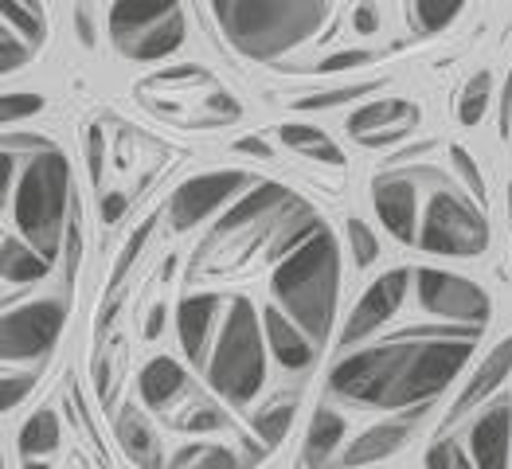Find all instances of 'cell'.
<instances>
[{
    "label": "cell",
    "instance_id": "obj_1",
    "mask_svg": "<svg viewBox=\"0 0 512 469\" xmlns=\"http://www.w3.org/2000/svg\"><path fill=\"white\" fill-rule=\"evenodd\" d=\"M223 36L251 59H278L305 43L325 20L329 4L321 0H219L212 4Z\"/></svg>",
    "mask_w": 512,
    "mask_h": 469
},
{
    "label": "cell",
    "instance_id": "obj_2",
    "mask_svg": "<svg viewBox=\"0 0 512 469\" xmlns=\"http://www.w3.org/2000/svg\"><path fill=\"white\" fill-rule=\"evenodd\" d=\"M337 282H341V258H337V243L325 227L309 243H301L294 255L282 258V266L274 270V298L290 313V321L305 329V337L313 344L329 337Z\"/></svg>",
    "mask_w": 512,
    "mask_h": 469
},
{
    "label": "cell",
    "instance_id": "obj_3",
    "mask_svg": "<svg viewBox=\"0 0 512 469\" xmlns=\"http://www.w3.org/2000/svg\"><path fill=\"white\" fill-rule=\"evenodd\" d=\"M67 184H71L67 157L59 149H43L16 188V223H20L24 239L32 243V251L47 262L59 255V239L71 227L67 223V204H71Z\"/></svg>",
    "mask_w": 512,
    "mask_h": 469
},
{
    "label": "cell",
    "instance_id": "obj_4",
    "mask_svg": "<svg viewBox=\"0 0 512 469\" xmlns=\"http://www.w3.org/2000/svg\"><path fill=\"white\" fill-rule=\"evenodd\" d=\"M208 380L235 407L251 403L262 380H266V352H262V333H258V313L243 298L231 301V313H227L223 337L215 344Z\"/></svg>",
    "mask_w": 512,
    "mask_h": 469
},
{
    "label": "cell",
    "instance_id": "obj_5",
    "mask_svg": "<svg viewBox=\"0 0 512 469\" xmlns=\"http://www.w3.org/2000/svg\"><path fill=\"white\" fill-rule=\"evenodd\" d=\"M114 43L129 59H165L184 43V8L180 4H114L110 8Z\"/></svg>",
    "mask_w": 512,
    "mask_h": 469
},
{
    "label": "cell",
    "instance_id": "obj_6",
    "mask_svg": "<svg viewBox=\"0 0 512 469\" xmlns=\"http://www.w3.org/2000/svg\"><path fill=\"white\" fill-rule=\"evenodd\" d=\"M423 251L434 255H462L470 258L477 251H485L489 243V227L477 208H470L466 200L450 196V192H434L427 204V223L419 235Z\"/></svg>",
    "mask_w": 512,
    "mask_h": 469
},
{
    "label": "cell",
    "instance_id": "obj_7",
    "mask_svg": "<svg viewBox=\"0 0 512 469\" xmlns=\"http://www.w3.org/2000/svg\"><path fill=\"white\" fill-rule=\"evenodd\" d=\"M67 305L59 298L32 301L24 309L4 313V360H36L47 356L51 344L59 341Z\"/></svg>",
    "mask_w": 512,
    "mask_h": 469
},
{
    "label": "cell",
    "instance_id": "obj_8",
    "mask_svg": "<svg viewBox=\"0 0 512 469\" xmlns=\"http://www.w3.org/2000/svg\"><path fill=\"white\" fill-rule=\"evenodd\" d=\"M419 301L423 309L446 317V321H462L466 329H485L489 321V298L485 290H477L470 278L446 274V270H419Z\"/></svg>",
    "mask_w": 512,
    "mask_h": 469
},
{
    "label": "cell",
    "instance_id": "obj_9",
    "mask_svg": "<svg viewBox=\"0 0 512 469\" xmlns=\"http://www.w3.org/2000/svg\"><path fill=\"white\" fill-rule=\"evenodd\" d=\"M243 184H251V176H243V172H208V176H192V180H184L180 188H176V196H172V223L184 231V227H192V223H200L204 215H212L223 200H231Z\"/></svg>",
    "mask_w": 512,
    "mask_h": 469
},
{
    "label": "cell",
    "instance_id": "obj_10",
    "mask_svg": "<svg viewBox=\"0 0 512 469\" xmlns=\"http://www.w3.org/2000/svg\"><path fill=\"white\" fill-rule=\"evenodd\" d=\"M407 278H411V270H387L384 278H376L372 290L356 301V309H352V317H348V325H344L341 341L356 344V341H364L372 329H380L387 317H391V309L399 305V298H403Z\"/></svg>",
    "mask_w": 512,
    "mask_h": 469
},
{
    "label": "cell",
    "instance_id": "obj_11",
    "mask_svg": "<svg viewBox=\"0 0 512 469\" xmlns=\"http://www.w3.org/2000/svg\"><path fill=\"white\" fill-rule=\"evenodd\" d=\"M372 200H376V215L384 219V227L399 243H419V231H415L419 196H415V184L411 180H403V176H380Z\"/></svg>",
    "mask_w": 512,
    "mask_h": 469
},
{
    "label": "cell",
    "instance_id": "obj_12",
    "mask_svg": "<svg viewBox=\"0 0 512 469\" xmlns=\"http://www.w3.org/2000/svg\"><path fill=\"white\" fill-rule=\"evenodd\" d=\"M509 438H512V403L497 399L485 407V415L470 430V450L477 469H509Z\"/></svg>",
    "mask_w": 512,
    "mask_h": 469
},
{
    "label": "cell",
    "instance_id": "obj_13",
    "mask_svg": "<svg viewBox=\"0 0 512 469\" xmlns=\"http://www.w3.org/2000/svg\"><path fill=\"white\" fill-rule=\"evenodd\" d=\"M419 415H423V407H411V415L407 419H395V423H384V427H372L364 430L360 438H352V446L344 450V466H368V462H380L387 454H395L407 438H411V430L419 423Z\"/></svg>",
    "mask_w": 512,
    "mask_h": 469
},
{
    "label": "cell",
    "instance_id": "obj_14",
    "mask_svg": "<svg viewBox=\"0 0 512 469\" xmlns=\"http://www.w3.org/2000/svg\"><path fill=\"white\" fill-rule=\"evenodd\" d=\"M294 196L282 188V184H255V192H247L231 212L223 215L219 223H215L212 239H208V247H215L219 239H227L231 231H243V227H251L255 219H266V215L274 212V208H286Z\"/></svg>",
    "mask_w": 512,
    "mask_h": 469
},
{
    "label": "cell",
    "instance_id": "obj_15",
    "mask_svg": "<svg viewBox=\"0 0 512 469\" xmlns=\"http://www.w3.org/2000/svg\"><path fill=\"white\" fill-rule=\"evenodd\" d=\"M266 344H270V352L278 356V364L282 368H290V372H301V368H309L313 364V352H317V344L309 341V337H301V329L290 321V317H282L278 309H266Z\"/></svg>",
    "mask_w": 512,
    "mask_h": 469
},
{
    "label": "cell",
    "instance_id": "obj_16",
    "mask_svg": "<svg viewBox=\"0 0 512 469\" xmlns=\"http://www.w3.org/2000/svg\"><path fill=\"white\" fill-rule=\"evenodd\" d=\"M212 309H215V298H184L176 305V329H180V344H184V356L196 364V368H204V352H208V329H212Z\"/></svg>",
    "mask_w": 512,
    "mask_h": 469
},
{
    "label": "cell",
    "instance_id": "obj_17",
    "mask_svg": "<svg viewBox=\"0 0 512 469\" xmlns=\"http://www.w3.org/2000/svg\"><path fill=\"white\" fill-rule=\"evenodd\" d=\"M415 122H419V106L415 102H372V106H364V110H356L348 118V133L364 141V137H372L376 129L384 126L411 129Z\"/></svg>",
    "mask_w": 512,
    "mask_h": 469
},
{
    "label": "cell",
    "instance_id": "obj_18",
    "mask_svg": "<svg viewBox=\"0 0 512 469\" xmlns=\"http://www.w3.org/2000/svg\"><path fill=\"white\" fill-rule=\"evenodd\" d=\"M341 438H344V419L337 411L321 407V411L313 415V427H309L305 446H301V466L305 469L329 466V458H333V450L341 446Z\"/></svg>",
    "mask_w": 512,
    "mask_h": 469
},
{
    "label": "cell",
    "instance_id": "obj_19",
    "mask_svg": "<svg viewBox=\"0 0 512 469\" xmlns=\"http://www.w3.org/2000/svg\"><path fill=\"white\" fill-rule=\"evenodd\" d=\"M509 368H512V337L501 344V348H497V352H493L485 364H481V372H477V376L470 380V387L462 391V399H458L454 415H466V411H470L477 399H485L493 387H497L501 380H505V376H509Z\"/></svg>",
    "mask_w": 512,
    "mask_h": 469
},
{
    "label": "cell",
    "instance_id": "obj_20",
    "mask_svg": "<svg viewBox=\"0 0 512 469\" xmlns=\"http://www.w3.org/2000/svg\"><path fill=\"white\" fill-rule=\"evenodd\" d=\"M184 391V372L172 364V360H153V364H145V372H141V399L149 403V407H165L172 395H180Z\"/></svg>",
    "mask_w": 512,
    "mask_h": 469
},
{
    "label": "cell",
    "instance_id": "obj_21",
    "mask_svg": "<svg viewBox=\"0 0 512 469\" xmlns=\"http://www.w3.org/2000/svg\"><path fill=\"white\" fill-rule=\"evenodd\" d=\"M282 133V141L290 145V149H298L301 157H309V161H325V165H344V153L321 133V129L313 126H298V122H286V126L278 129Z\"/></svg>",
    "mask_w": 512,
    "mask_h": 469
},
{
    "label": "cell",
    "instance_id": "obj_22",
    "mask_svg": "<svg viewBox=\"0 0 512 469\" xmlns=\"http://www.w3.org/2000/svg\"><path fill=\"white\" fill-rule=\"evenodd\" d=\"M118 438H122V446H126V454L137 462V466L145 469H161V450H157V438H153V430L145 427L133 411L122 415V423H118Z\"/></svg>",
    "mask_w": 512,
    "mask_h": 469
},
{
    "label": "cell",
    "instance_id": "obj_23",
    "mask_svg": "<svg viewBox=\"0 0 512 469\" xmlns=\"http://www.w3.org/2000/svg\"><path fill=\"white\" fill-rule=\"evenodd\" d=\"M0 266H4V282H16V286H24V282H36L47 274V258L36 255L32 247H24V243H16V239H4V255H0Z\"/></svg>",
    "mask_w": 512,
    "mask_h": 469
},
{
    "label": "cell",
    "instance_id": "obj_24",
    "mask_svg": "<svg viewBox=\"0 0 512 469\" xmlns=\"http://www.w3.org/2000/svg\"><path fill=\"white\" fill-rule=\"evenodd\" d=\"M59 446V419L51 411L32 415L24 430H20V454L24 458H36V454H51Z\"/></svg>",
    "mask_w": 512,
    "mask_h": 469
},
{
    "label": "cell",
    "instance_id": "obj_25",
    "mask_svg": "<svg viewBox=\"0 0 512 469\" xmlns=\"http://www.w3.org/2000/svg\"><path fill=\"white\" fill-rule=\"evenodd\" d=\"M169 469H243V466H239V458H235L231 450H223V446L192 442V446H184V450L172 458Z\"/></svg>",
    "mask_w": 512,
    "mask_h": 469
},
{
    "label": "cell",
    "instance_id": "obj_26",
    "mask_svg": "<svg viewBox=\"0 0 512 469\" xmlns=\"http://www.w3.org/2000/svg\"><path fill=\"white\" fill-rule=\"evenodd\" d=\"M4 24H8V28L16 24V32H24L32 47H36V43L43 40V32H47L43 8H40V4H24V0H16V4H4Z\"/></svg>",
    "mask_w": 512,
    "mask_h": 469
},
{
    "label": "cell",
    "instance_id": "obj_27",
    "mask_svg": "<svg viewBox=\"0 0 512 469\" xmlns=\"http://www.w3.org/2000/svg\"><path fill=\"white\" fill-rule=\"evenodd\" d=\"M489 94H493V79H489V71L473 75L470 86L462 90V102H458V118H462L466 126H473V122H481V118H485Z\"/></svg>",
    "mask_w": 512,
    "mask_h": 469
},
{
    "label": "cell",
    "instance_id": "obj_28",
    "mask_svg": "<svg viewBox=\"0 0 512 469\" xmlns=\"http://www.w3.org/2000/svg\"><path fill=\"white\" fill-rule=\"evenodd\" d=\"M290 419H294V403H274V407H266V411H258L255 415V434L266 442V446H274L278 438H286V430H290Z\"/></svg>",
    "mask_w": 512,
    "mask_h": 469
},
{
    "label": "cell",
    "instance_id": "obj_29",
    "mask_svg": "<svg viewBox=\"0 0 512 469\" xmlns=\"http://www.w3.org/2000/svg\"><path fill=\"white\" fill-rule=\"evenodd\" d=\"M384 79H372V83L364 86H341V90H321V94H305L294 102V110H329V106H341L348 98H356V94H372V90H380Z\"/></svg>",
    "mask_w": 512,
    "mask_h": 469
},
{
    "label": "cell",
    "instance_id": "obj_30",
    "mask_svg": "<svg viewBox=\"0 0 512 469\" xmlns=\"http://www.w3.org/2000/svg\"><path fill=\"white\" fill-rule=\"evenodd\" d=\"M411 16H415V24H419L423 32H442L450 20H458V16H462V4H458V0H450V4H430V0H419V4L411 8Z\"/></svg>",
    "mask_w": 512,
    "mask_h": 469
},
{
    "label": "cell",
    "instance_id": "obj_31",
    "mask_svg": "<svg viewBox=\"0 0 512 469\" xmlns=\"http://www.w3.org/2000/svg\"><path fill=\"white\" fill-rule=\"evenodd\" d=\"M348 243H352V255H356V266H372L380 247H376V235L360 223V219H348Z\"/></svg>",
    "mask_w": 512,
    "mask_h": 469
},
{
    "label": "cell",
    "instance_id": "obj_32",
    "mask_svg": "<svg viewBox=\"0 0 512 469\" xmlns=\"http://www.w3.org/2000/svg\"><path fill=\"white\" fill-rule=\"evenodd\" d=\"M43 110L40 94H4V122H20Z\"/></svg>",
    "mask_w": 512,
    "mask_h": 469
},
{
    "label": "cell",
    "instance_id": "obj_33",
    "mask_svg": "<svg viewBox=\"0 0 512 469\" xmlns=\"http://www.w3.org/2000/svg\"><path fill=\"white\" fill-rule=\"evenodd\" d=\"M149 231H153V219L149 223H141L133 235H129V243H126V251H122V258H118V266H114V282H122L126 278V270H129V262L141 255V247H145V239H149Z\"/></svg>",
    "mask_w": 512,
    "mask_h": 469
},
{
    "label": "cell",
    "instance_id": "obj_34",
    "mask_svg": "<svg viewBox=\"0 0 512 469\" xmlns=\"http://www.w3.org/2000/svg\"><path fill=\"white\" fill-rule=\"evenodd\" d=\"M208 106H212V114H204V126H223V122H239V102L235 98H227V94H212L208 98Z\"/></svg>",
    "mask_w": 512,
    "mask_h": 469
},
{
    "label": "cell",
    "instance_id": "obj_35",
    "mask_svg": "<svg viewBox=\"0 0 512 469\" xmlns=\"http://www.w3.org/2000/svg\"><path fill=\"white\" fill-rule=\"evenodd\" d=\"M180 427L184 430H223L227 427V415H223L219 407H196Z\"/></svg>",
    "mask_w": 512,
    "mask_h": 469
},
{
    "label": "cell",
    "instance_id": "obj_36",
    "mask_svg": "<svg viewBox=\"0 0 512 469\" xmlns=\"http://www.w3.org/2000/svg\"><path fill=\"white\" fill-rule=\"evenodd\" d=\"M450 157H454V165H458V172L466 176V184H470L473 196H477V200H485V180H481V172H477V165L470 161V153H466L462 145H454V153H450Z\"/></svg>",
    "mask_w": 512,
    "mask_h": 469
},
{
    "label": "cell",
    "instance_id": "obj_37",
    "mask_svg": "<svg viewBox=\"0 0 512 469\" xmlns=\"http://www.w3.org/2000/svg\"><path fill=\"white\" fill-rule=\"evenodd\" d=\"M28 63V47L20 40H12V32H4L0 36V67L4 71H16V67H24Z\"/></svg>",
    "mask_w": 512,
    "mask_h": 469
},
{
    "label": "cell",
    "instance_id": "obj_38",
    "mask_svg": "<svg viewBox=\"0 0 512 469\" xmlns=\"http://www.w3.org/2000/svg\"><path fill=\"white\" fill-rule=\"evenodd\" d=\"M32 384H36V376H4V407H16Z\"/></svg>",
    "mask_w": 512,
    "mask_h": 469
},
{
    "label": "cell",
    "instance_id": "obj_39",
    "mask_svg": "<svg viewBox=\"0 0 512 469\" xmlns=\"http://www.w3.org/2000/svg\"><path fill=\"white\" fill-rule=\"evenodd\" d=\"M352 24H356L360 36H372V32L380 28V8H376V4H360V8L352 12Z\"/></svg>",
    "mask_w": 512,
    "mask_h": 469
},
{
    "label": "cell",
    "instance_id": "obj_40",
    "mask_svg": "<svg viewBox=\"0 0 512 469\" xmlns=\"http://www.w3.org/2000/svg\"><path fill=\"white\" fill-rule=\"evenodd\" d=\"M368 59H372L368 51H341V55L317 63V71H344V67H356V63H368Z\"/></svg>",
    "mask_w": 512,
    "mask_h": 469
},
{
    "label": "cell",
    "instance_id": "obj_41",
    "mask_svg": "<svg viewBox=\"0 0 512 469\" xmlns=\"http://www.w3.org/2000/svg\"><path fill=\"white\" fill-rule=\"evenodd\" d=\"M454 462H458V450L450 442H438L427 454V469H454Z\"/></svg>",
    "mask_w": 512,
    "mask_h": 469
},
{
    "label": "cell",
    "instance_id": "obj_42",
    "mask_svg": "<svg viewBox=\"0 0 512 469\" xmlns=\"http://www.w3.org/2000/svg\"><path fill=\"white\" fill-rule=\"evenodd\" d=\"M126 192H110V196H102V223H118L122 215H126Z\"/></svg>",
    "mask_w": 512,
    "mask_h": 469
},
{
    "label": "cell",
    "instance_id": "obj_43",
    "mask_svg": "<svg viewBox=\"0 0 512 469\" xmlns=\"http://www.w3.org/2000/svg\"><path fill=\"white\" fill-rule=\"evenodd\" d=\"M102 129H90V176L98 180L102 176Z\"/></svg>",
    "mask_w": 512,
    "mask_h": 469
},
{
    "label": "cell",
    "instance_id": "obj_44",
    "mask_svg": "<svg viewBox=\"0 0 512 469\" xmlns=\"http://www.w3.org/2000/svg\"><path fill=\"white\" fill-rule=\"evenodd\" d=\"M75 28H79V40L90 47V43H94V32H90V8H75Z\"/></svg>",
    "mask_w": 512,
    "mask_h": 469
},
{
    "label": "cell",
    "instance_id": "obj_45",
    "mask_svg": "<svg viewBox=\"0 0 512 469\" xmlns=\"http://www.w3.org/2000/svg\"><path fill=\"white\" fill-rule=\"evenodd\" d=\"M235 149H239V153H255V157H274V153H270V145H266V141H258V137H243Z\"/></svg>",
    "mask_w": 512,
    "mask_h": 469
},
{
    "label": "cell",
    "instance_id": "obj_46",
    "mask_svg": "<svg viewBox=\"0 0 512 469\" xmlns=\"http://www.w3.org/2000/svg\"><path fill=\"white\" fill-rule=\"evenodd\" d=\"M0 161H4V188H0V196L8 200V192H12V153H4Z\"/></svg>",
    "mask_w": 512,
    "mask_h": 469
},
{
    "label": "cell",
    "instance_id": "obj_47",
    "mask_svg": "<svg viewBox=\"0 0 512 469\" xmlns=\"http://www.w3.org/2000/svg\"><path fill=\"white\" fill-rule=\"evenodd\" d=\"M161 321H165V309H153V317H149V329H145V337H157V333H161Z\"/></svg>",
    "mask_w": 512,
    "mask_h": 469
},
{
    "label": "cell",
    "instance_id": "obj_48",
    "mask_svg": "<svg viewBox=\"0 0 512 469\" xmlns=\"http://www.w3.org/2000/svg\"><path fill=\"white\" fill-rule=\"evenodd\" d=\"M509 94H512V83H509ZM509 118H512V98H505V129H509Z\"/></svg>",
    "mask_w": 512,
    "mask_h": 469
},
{
    "label": "cell",
    "instance_id": "obj_49",
    "mask_svg": "<svg viewBox=\"0 0 512 469\" xmlns=\"http://www.w3.org/2000/svg\"><path fill=\"white\" fill-rule=\"evenodd\" d=\"M454 469H470V462H466V458L458 454V462H454Z\"/></svg>",
    "mask_w": 512,
    "mask_h": 469
},
{
    "label": "cell",
    "instance_id": "obj_50",
    "mask_svg": "<svg viewBox=\"0 0 512 469\" xmlns=\"http://www.w3.org/2000/svg\"><path fill=\"white\" fill-rule=\"evenodd\" d=\"M509 212H512V184H509Z\"/></svg>",
    "mask_w": 512,
    "mask_h": 469
}]
</instances>
